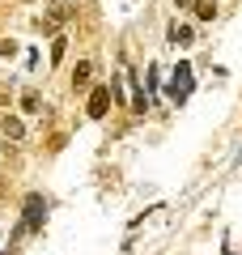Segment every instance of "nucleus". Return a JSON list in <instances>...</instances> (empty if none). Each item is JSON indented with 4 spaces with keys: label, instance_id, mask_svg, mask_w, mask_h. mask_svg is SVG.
<instances>
[{
    "label": "nucleus",
    "instance_id": "obj_7",
    "mask_svg": "<svg viewBox=\"0 0 242 255\" xmlns=\"http://www.w3.org/2000/svg\"><path fill=\"white\" fill-rule=\"evenodd\" d=\"M191 9H196V17H200V21H213V17H217V4H213V0H196Z\"/></svg>",
    "mask_w": 242,
    "mask_h": 255
},
{
    "label": "nucleus",
    "instance_id": "obj_11",
    "mask_svg": "<svg viewBox=\"0 0 242 255\" xmlns=\"http://www.w3.org/2000/svg\"><path fill=\"white\" fill-rule=\"evenodd\" d=\"M26 4H30V0H26Z\"/></svg>",
    "mask_w": 242,
    "mask_h": 255
},
{
    "label": "nucleus",
    "instance_id": "obj_6",
    "mask_svg": "<svg viewBox=\"0 0 242 255\" xmlns=\"http://www.w3.org/2000/svg\"><path fill=\"white\" fill-rule=\"evenodd\" d=\"M90 73H94V64H90V60H81V64H77V73H72V85H77V90H85V85H90Z\"/></svg>",
    "mask_w": 242,
    "mask_h": 255
},
{
    "label": "nucleus",
    "instance_id": "obj_8",
    "mask_svg": "<svg viewBox=\"0 0 242 255\" xmlns=\"http://www.w3.org/2000/svg\"><path fill=\"white\" fill-rule=\"evenodd\" d=\"M38 107H43V98H38V90H26V94H21V111H30V115H34Z\"/></svg>",
    "mask_w": 242,
    "mask_h": 255
},
{
    "label": "nucleus",
    "instance_id": "obj_4",
    "mask_svg": "<svg viewBox=\"0 0 242 255\" xmlns=\"http://www.w3.org/2000/svg\"><path fill=\"white\" fill-rule=\"evenodd\" d=\"M4 136H9V140H21V136H26V124H21L17 115H4Z\"/></svg>",
    "mask_w": 242,
    "mask_h": 255
},
{
    "label": "nucleus",
    "instance_id": "obj_2",
    "mask_svg": "<svg viewBox=\"0 0 242 255\" xmlns=\"http://www.w3.org/2000/svg\"><path fill=\"white\" fill-rule=\"evenodd\" d=\"M43 217H47L43 196H30V200H26V221H21V226H26V230H38V226H43Z\"/></svg>",
    "mask_w": 242,
    "mask_h": 255
},
{
    "label": "nucleus",
    "instance_id": "obj_9",
    "mask_svg": "<svg viewBox=\"0 0 242 255\" xmlns=\"http://www.w3.org/2000/svg\"><path fill=\"white\" fill-rule=\"evenodd\" d=\"M64 51H68V38H64V34H60V38H51V64H60V60H64Z\"/></svg>",
    "mask_w": 242,
    "mask_h": 255
},
{
    "label": "nucleus",
    "instance_id": "obj_1",
    "mask_svg": "<svg viewBox=\"0 0 242 255\" xmlns=\"http://www.w3.org/2000/svg\"><path fill=\"white\" fill-rule=\"evenodd\" d=\"M85 111H90V119H102V115L111 111V90H107V85H94V90H90Z\"/></svg>",
    "mask_w": 242,
    "mask_h": 255
},
{
    "label": "nucleus",
    "instance_id": "obj_10",
    "mask_svg": "<svg viewBox=\"0 0 242 255\" xmlns=\"http://www.w3.org/2000/svg\"><path fill=\"white\" fill-rule=\"evenodd\" d=\"M174 4H179V9H187V4H191V0H174Z\"/></svg>",
    "mask_w": 242,
    "mask_h": 255
},
{
    "label": "nucleus",
    "instance_id": "obj_5",
    "mask_svg": "<svg viewBox=\"0 0 242 255\" xmlns=\"http://www.w3.org/2000/svg\"><path fill=\"white\" fill-rule=\"evenodd\" d=\"M170 43H174V47H187V43H191V26L174 21V26H170Z\"/></svg>",
    "mask_w": 242,
    "mask_h": 255
},
{
    "label": "nucleus",
    "instance_id": "obj_3",
    "mask_svg": "<svg viewBox=\"0 0 242 255\" xmlns=\"http://www.w3.org/2000/svg\"><path fill=\"white\" fill-rule=\"evenodd\" d=\"M68 17H72V9H68V4H55V9L43 17V30H55V26H64Z\"/></svg>",
    "mask_w": 242,
    "mask_h": 255
}]
</instances>
